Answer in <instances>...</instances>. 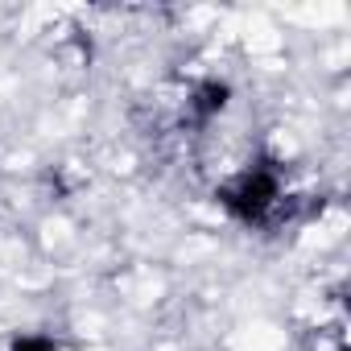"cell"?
<instances>
[{
  "mask_svg": "<svg viewBox=\"0 0 351 351\" xmlns=\"http://www.w3.org/2000/svg\"><path fill=\"white\" fill-rule=\"evenodd\" d=\"M219 199H223V207H228L236 219H244V223H265V215H269V211L277 207V199H281L277 173H273V169H248V173H240L232 186L219 191Z\"/></svg>",
  "mask_w": 351,
  "mask_h": 351,
  "instance_id": "obj_1",
  "label": "cell"
},
{
  "mask_svg": "<svg viewBox=\"0 0 351 351\" xmlns=\"http://www.w3.org/2000/svg\"><path fill=\"white\" fill-rule=\"evenodd\" d=\"M13 351H58V347H54V339H46V335H25V339L13 343Z\"/></svg>",
  "mask_w": 351,
  "mask_h": 351,
  "instance_id": "obj_3",
  "label": "cell"
},
{
  "mask_svg": "<svg viewBox=\"0 0 351 351\" xmlns=\"http://www.w3.org/2000/svg\"><path fill=\"white\" fill-rule=\"evenodd\" d=\"M223 104H228V87L223 83H203L199 91H195V99H191V112L199 116V120H211L215 112H223Z\"/></svg>",
  "mask_w": 351,
  "mask_h": 351,
  "instance_id": "obj_2",
  "label": "cell"
}]
</instances>
